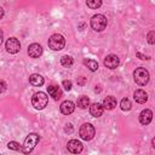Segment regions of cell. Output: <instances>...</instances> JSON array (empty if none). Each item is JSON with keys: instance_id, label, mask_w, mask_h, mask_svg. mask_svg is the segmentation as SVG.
<instances>
[{"instance_id": "1", "label": "cell", "mask_w": 155, "mask_h": 155, "mask_svg": "<svg viewBox=\"0 0 155 155\" xmlns=\"http://www.w3.org/2000/svg\"><path fill=\"white\" fill-rule=\"evenodd\" d=\"M39 139H40V137H39L38 133H29L27 136V138L24 139V142H23V145H22L21 151L24 155L30 154L33 151V149L35 148V145L39 143Z\"/></svg>"}, {"instance_id": "2", "label": "cell", "mask_w": 155, "mask_h": 155, "mask_svg": "<svg viewBox=\"0 0 155 155\" xmlns=\"http://www.w3.org/2000/svg\"><path fill=\"white\" fill-rule=\"evenodd\" d=\"M48 103V97L45 92H36L31 97V104L35 109L42 110Z\"/></svg>"}, {"instance_id": "3", "label": "cell", "mask_w": 155, "mask_h": 155, "mask_svg": "<svg viewBox=\"0 0 155 155\" xmlns=\"http://www.w3.org/2000/svg\"><path fill=\"white\" fill-rule=\"evenodd\" d=\"M48 47L53 51H61L65 46V39L61 34H53L48 39Z\"/></svg>"}, {"instance_id": "4", "label": "cell", "mask_w": 155, "mask_h": 155, "mask_svg": "<svg viewBox=\"0 0 155 155\" xmlns=\"http://www.w3.org/2000/svg\"><path fill=\"white\" fill-rule=\"evenodd\" d=\"M133 76H134V81L136 84L140 85V86H144L149 82V71L143 68V67H139V68H136V70L133 71Z\"/></svg>"}, {"instance_id": "5", "label": "cell", "mask_w": 155, "mask_h": 155, "mask_svg": "<svg viewBox=\"0 0 155 155\" xmlns=\"http://www.w3.org/2000/svg\"><path fill=\"white\" fill-rule=\"evenodd\" d=\"M107 27V18L105 16L101 15V13H97L94 16H92L91 18V28L96 31H102L104 30Z\"/></svg>"}, {"instance_id": "6", "label": "cell", "mask_w": 155, "mask_h": 155, "mask_svg": "<svg viewBox=\"0 0 155 155\" xmlns=\"http://www.w3.org/2000/svg\"><path fill=\"white\" fill-rule=\"evenodd\" d=\"M94 133H96L94 127H93L91 124H84V125L80 127V130H79V134H80V137H81L84 140H90V139H92V138L94 137Z\"/></svg>"}, {"instance_id": "7", "label": "cell", "mask_w": 155, "mask_h": 155, "mask_svg": "<svg viewBox=\"0 0 155 155\" xmlns=\"http://www.w3.org/2000/svg\"><path fill=\"white\" fill-rule=\"evenodd\" d=\"M5 48H6V51L8 53L15 54L21 50V42H19V40L17 38H10L5 42Z\"/></svg>"}, {"instance_id": "8", "label": "cell", "mask_w": 155, "mask_h": 155, "mask_svg": "<svg viewBox=\"0 0 155 155\" xmlns=\"http://www.w3.org/2000/svg\"><path fill=\"white\" fill-rule=\"evenodd\" d=\"M67 149L71 154H80L82 151V149H84V145L78 139H70L68 142V144H67Z\"/></svg>"}, {"instance_id": "9", "label": "cell", "mask_w": 155, "mask_h": 155, "mask_svg": "<svg viewBox=\"0 0 155 155\" xmlns=\"http://www.w3.org/2000/svg\"><path fill=\"white\" fill-rule=\"evenodd\" d=\"M119 64H120V59L116 54H108L104 58V65L109 69H115L119 67Z\"/></svg>"}, {"instance_id": "10", "label": "cell", "mask_w": 155, "mask_h": 155, "mask_svg": "<svg viewBox=\"0 0 155 155\" xmlns=\"http://www.w3.org/2000/svg\"><path fill=\"white\" fill-rule=\"evenodd\" d=\"M28 54L31 58H39L42 54V46L39 45V44H36V42L29 45V47H28Z\"/></svg>"}, {"instance_id": "11", "label": "cell", "mask_w": 155, "mask_h": 155, "mask_svg": "<svg viewBox=\"0 0 155 155\" xmlns=\"http://www.w3.org/2000/svg\"><path fill=\"white\" fill-rule=\"evenodd\" d=\"M151 120H153V113H151L150 109H144V110L140 111V114H139V122L142 125H148V124L151 122Z\"/></svg>"}, {"instance_id": "12", "label": "cell", "mask_w": 155, "mask_h": 155, "mask_svg": "<svg viewBox=\"0 0 155 155\" xmlns=\"http://www.w3.org/2000/svg\"><path fill=\"white\" fill-rule=\"evenodd\" d=\"M59 109H61L62 114L69 115V114H71V113L75 110V104H74L71 101H64V102H62Z\"/></svg>"}, {"instance_id": "13", "label": "cell", "mask_w": 155, "mask_h": 155, "mask_svg": "<svg viewBox=\"0 0 155 155\" xmlns=\"http://www.w3.org/2000/svg\"><path fill=\"white\" fill-rule=\"evenodd\" d=\"M133 98L137 103L139 104H143L148 101V93L144 91V90H136L134 93H133Z\"/></svg>"}, {"instance_id": "14", "label": "cell", "mask_w": 155, "mask_h": 155, "mask_svg": "<svg viewBox=\"0 0 155 155\" xmlns=\"http://www.w3.org/2000/svg\"><path fill=\"white\" fill-rule=\"evenodd\" d=\"M47 91H48V94H50L54 101H57V99H59V98L62 97V91H61V88H59L58 86H56V85L48 86V87H47Z\"/></svg>"}, {"instance_id": "15", "label": "cell", "mask_w": 155, "mask_h": 155, "mask_svg": "<svg viewBox=\"0 0 155 155\" xmlns=\"http://www.w3.org/2000/svg\"><path fill=\"white\" fill-rule=\"evenodd\" d=\"M103 110L104 108L102 107V104L99 103H93L91 107H90V113L93 117H99L102 114H103Z\"/></svg>"}, {"instance_id": "16", "label": "cell", "mask_w": 155, "mask_h": 155, "mask_svg": "<svg viewBox=\"0 0 155 155\" xmlns=\"http://www.w3.org/2000/svg\"><path fill=\"white\" fill-rule=\"evenodd\" d=\"M102 107L105 108V109H108V110L114 109V108L116 107V98L113 97V96H108V97H105L104 101H103V105H102Z\"/></svg>"}, {"instance_id": "17", "label": "cell", "mask_w": 155, "mask_h": 155, "mask_svg": "<svg viewBox=\"0 0 155 155\" xmlns=\"http://www.w3.org/2000/svg\"><path fill=\"white\" fill-rule=\"evenodd\" d=\"M29 82L33 85V86H42L44 85V82H45V80H44V78L41 76V75H39V74H31L30 76H29Z\"/></svg>"}, {"instance_id": "18", "label": "cell", "mask_w": 155, "mask_h": 155, "mask_svg": "<svg viewBox=\"0 0 155 155\" xmlns=\"http://www.w3.org/2000/svg\"><path fill=\"white\" fill-rule=\"evenodd\" d=\"M78 107L81 108V109H86L88 105H90V98L87 96H80L78 98V102H76Z\"/></svg>"}, {"instance_id": "19", "label": "cell", "mask_w": 155, "mask_h": 155, "mask_svg": "<svg viewBox=\"0 0 155 155\" xmlns=\"http://www.w3.org/2000/svg\"><path fill=\"white\" fill-rule=\"evenodd\" d=\"M84 64H85L91 71H96V70L98 69V63H97V61H94V59H85V61H84Z\"/></svg>"}, {"instance_id": "20", "label": "cell", "mask_w": 155, "mask_h": 155, "mask_svg": "<svg viewBox=\"0 0 155 155\" xmlns=\"http://www.w3.org/2000/svg\"><path fill=\"white\" fill-rule=\"evenodd\" d=\"M73 63H74L73 57H70V56H68V54H67V56H63V57L61 58V64H62L63 67H65V68L71 67Z\"/></svg>"}, {"instance_id": "21", "label": "cell", "mask_w": 155, "mask_h": 155, "mask_svg": "<svg viewBox=\"0 0 155 155\" xmlns=\"http://www.w3.org/2000/svg\"><path fill=\"white\" fill-rule=\"evenodd\" d=\"M120 107H121V109H122L124 111H128V110L131 109V107H132L131 101H130L128 98H124V99L121 101V103H120Z\"/></svg>"}, {"instance_id": "22", "label": "cell", "mask_w": 155, "mask_h": 155, "mask_svg": "<svg viewBox=\"0 0 155 155\" xmlns=\"http://www.w3.org/2000/svg\"><path fill=\"white\" fill-rule=\"evenodd\" d=\"M7 148L11 149V150H16V151H21V149H22V147L19 145V143H17V142H15V140L8 142V143H7Z\"/></svg>"}, {"instance_id": "23", "label": "cell", "mask_w": 155, "mask_h": 155, "mask_svg": "<svg viewBox=\"0 0 155 155\" xmlns=\"http://www.w3.org/2000/svg\"><path fill=\"white\" fill-rule=\"evenodd\" d=\"M86 4L90 8H98L102 5V1L101 0H88Z\"/></svg>"}, {"instance_id": "24", "label": "cell", "mask_w": 155, "mask_h": 155, "mask_svg": "<svg viewBox=\"0 0 155 155\" xmlns=\"http://www.w3.org/2000/svg\"><path fill=\"white\" fill-rule=\"evenodd\" d=\"M148 42L151 44V45L155 42V31L154 30H150L148 33Z\"/></svg>"}, {"instance_id": "25", "label": "cell", "mask_w": 155, "mask_h": 155, "mask_svg": "<svg viewBox=\"0 0 155 155\" xmlns=\"http://www.w3.org/2000/svg\"><path fill=\"white\" fill-rule=\"evenodd\" d=\"M62 85H63V87H64L67 91H70V90H71V81H70V80H63V81H62Z\"/></svg>"}, {"instance_id": "26", "label": "cell", "mask_w": 155, "mask_h": 155, "mask_svg": "<svg viewBox=\"0 0 155 155\" xmlns=\"http://www.w3.org/2000/svg\"><path fill=\"white\" fill-rule=\"evenodd\" d=\"M6 87H7L6 82H5L4 80H0V93L5 92V91H6Z\"/></svg>"}, {"instance_id": "27", "label": "cell", "mask_w": 155, "mask_h": 155, "mask_svg": "<svg viewBox=\"0 0 155 155\" xmlns=\"http://www.w3.org/2000/svg\"><path fill=\"white\" fill-rule=\"evenodd\" d=\"M85 82H86V78L80 76V78L78 79V85H85Z\"/></svg>"}, {"instance_id": "28", "label": "cell", "mask_w": 155, "mask_h": 155, "mask_svg": "<svg viewBox=\"0 0 155 155\" xmlns=\"http://www.w3.org/2000/svg\"><path fill=\"white\" fill-rule=\"evenodd\" d=\"M136 56H137V57H139L140 59H149V57H148V56H144V54H142L140 52H137V53H136Z\"/></svg>"}, {"instance_id": "29", "label": "cell", "mask_w": 155, "mask_h": 155, "mask_svg": "<svg viewBox=\"0 0 155 155\" xmlns=\"http://www.w3.org/2000/svg\"><path fill=\"white\" fill-rule=\"evenodd\" d=\"M65 126H67V127H65V131H67V132H68V131H69V132H71V131H73V127H71V125H70V124H68V125H65Z\"/></svg>"}, {"instance_id": "30", "label": "cell", "mask_w": 155, "mask_h": 155, "mask_svg": "<svg viewBox=\"0 0 155 155\" xmlns=\"http://www.w3.org/2000/svg\"><path fill=\"white\" fill-rule=\"evenodd\" d=\"M2 39H4V31L2 29H0V45L2 44Z\"/></svg>"}, {"instance_id": "31", "label": "cell", "mask_w": 155, "mask_h": 155, "mask_svg": "<svg viewBox=\"0 0 155 155\" xmlns=\"http://www.w3.org/2000/svg\"><path fill=\"white\" fill-rule=\"evenodd\" d=\"M4 15H5V11H4V8H2V7H0V19L4 17Z\"/></svg>"}, {"instance_id": "32", "label": "cell", "mask_w": 155, "mask_h": 155, "mask_svg": "<svg viewBox=\"0 0 155 155\" xmlns=\"http://www.w3.org/2000/svg\"><path fill=\"white\" fill-rule=\"evenodd\" d=\"M0 155H1V154H0Z\"/></svg>"}]
</instances>
